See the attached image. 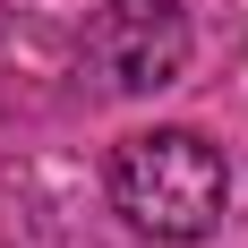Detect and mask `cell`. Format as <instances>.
<instances>
[{"mask_svg":"<svg viewBox=\"0 0 248 248\" xmlns=\"http://www.w3.org/2000/svg\"><path fill=\"white\" fill-rule=\"evenodd\" d=\"M197 60V17L180 0H103L94 9V69L111 94H163Z\"/></svg>","mask_w":248,"mask_h":248,"instance_id":"7a4b0ae2","label":"cell"},{"mask_svg":"<svg viewBox=\"0 0 248 248\" xmlns=\"http://www.w3.org/2000/svg\"><path fill=\"white\" fill-rule=\"evenodd\" d=\"M111 214L163 248H197L231 214V163L205 128H137L111 154Z\"/></svg>","mask_w":248,"mask_h":248,"instance_id":"6da1fadb","label":"cell"}]
</instances>
